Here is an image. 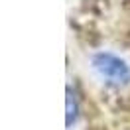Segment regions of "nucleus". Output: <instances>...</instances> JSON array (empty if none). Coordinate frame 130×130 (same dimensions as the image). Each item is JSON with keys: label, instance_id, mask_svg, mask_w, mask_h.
Masks as SVG:
<instances>
[{"label": "nucleus", "instance_id": "1", "mask_svg": "<svg viewBox=\"0 0 130 130\" xmlns=\"http://www.w3.org/2000/svg\"><path fill=\"white\" fill-rule=\"evenodd\" d=\"M93 65L101 75L114 83H128L130 81V69L122 59L110 55V53H99L93 59Z\"/></svg>", "mask_w": 130, "mask_h": 130}, {"label": "nucleus", "instance_id": "2", "mask_svg": "<svg viewBox=\"0 0 130 130\" xmlns=\"http://www.w3.org/2000/svg\"><path fill=\"white\" fill-rule=\"evenodd\" d=\"M75 116H77V103H75L71 91L67 89V126H71V122L75 120Z\"/></svg>", "mask_w": 130, "mask_h": 130}]
</instances>
